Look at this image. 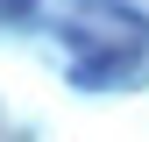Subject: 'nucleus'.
I'll list each match as a JSON object with an SVG mask.
<instances>
[{"label": "nucleus", "mask_w": 149, "mask_h": 142, "mask_svg": "<svg viewBox=\"0 0 149 142\" xmlns=\"http://www.w3.org/2000/svg\"><path fill=\"white\" fill-rule=\"evenodd\" d=\"M7 7H29V0H7Z\"/></svg>", "instance_id": "obj_1"}]
</instances>
